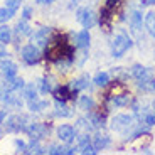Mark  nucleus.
I'll list each match as a JSON object with an SVG mask.
<instances>
[{
    "label": "nucleus",
    "instance_id": "nucleus-1",
    "mask_svg": "<svg viewBox=\"0 0 155 155\" xmlns=\"http://www.w3.org/2000/svg\"><path fill=\"white\" fill-rule=\"evenodd\" d=\"M137 123H138V120L133 113H116L110 120V128L115 133H120L123 137V140H127L128 135L133 132Z\"/></svg>",
    "mask_w": 155,
    "mask_h": 155
},
{
    "label": "nucleus",
    "instance_id": "nucleus-2",
    "mask_svg": "<svg viewBox=\"0 0 155 155\" xmlns=\"http://www.w3.org/2000/svg\"><path fill=\"white\" fill-rule=\"evenodd\" d=\"M133 37L128 35L127 32H118L116 35H113L111 42H110V54L115 59H121L128 51L133 47Z\"/></svg>",
    "mask_w": 155,
    "mask_h": 155
},
{
    "label": "nucleus",
    "instance_id": "nucleus-3",
    "mask_svg": "<svg viewBox=\"0 0 155 155\" xmlns=\"http://www.w3.org/2000/svg\"><path fill=\"white\" fill-rule=\"evenodd\" d=\"M128 24H130V32L137 41H143V27H145V15L142 8H133L128 17Z\"/></svg>",
    "mask_w": 155,
    "mask_h": 155
},
{
    "label": "nucleus",
    "instance_id": "nucleus-4",
    "mask_svg": "<svg viewBox=\"0 0 155 155\" xmlns=\"http://www.w3.org/2000/svg\"><path fill=\"white\" fill-rule=\"evenodd\" d=\"M76 20L83 25V29H93L98 25V14L91 7H79L76 8Z\"/></svg>",
    "mask_w": 155,
    "mask_h": 155
},
{
    "label": "nucleus",
    "instance_id": "nucleus-5",
    "mask_svg": "<svg viewBox=\"0 0 155 155\" xmlns=\"http://www.w3.org/2000/svg\"><path fill=\"white\" fill-rule=\"evenodd\" d=\"M31 118L25 115H20V113H15V115H10L7 118V123H5V132L8 133H20L25 132L27 125L31 123Z\"/></svg>",
    "mask_w": 155,
    "mask_h": 155
},
{
    "label": "nucleus",
    "instance_id": "nucleus-6",
    "mask_svg": "<svg viewBox=\"0 0 155 155\" xmlns=\"http://www.w3.org/2000/svg\"><path fill=\"white\" fill-rule=\"evenodd\" d=\"M31 138L35 140H44L51 133V123H39V121H31L25 128V132Z\"/></svg>",
    "mask_w": 155,
    "mask_h": 155
},
{
    "label": "nucleus",
    "instance_id": "nucleus-7",
    "mask_svg": "<svg viewBox=\"0 0 155 155\" xmlns=\"http://www.w3.org/2000/svg\"><path fill=\"white\" fill-rule=\"evenodd\" d=\"M20 58L25 64L29 66H34V64H39L41 59H42V54H41V51L35 44H27V46H24L22 51H20Z\"/></svg>",
    "mask_w": 155,
    "mask_h": 155
},
{
    "label": "nucleus",
    "instance_id": "nucleus-8",
    "mask_svg": "<svg viewBox=\"0 0 155 155\" xmlns=\"http://www.w3.org/2000/svg\"><path fill=\"white\" fill-rule=\"evenodd\" d=\"M51 94L54 96V100L74 101V100H78V96H79V91L73 89V88H71V84H58Z\"/></svg>",
    "mask_w": 155,
    "mask_h": 155
},
{
    "label": "nucleus",
    "instance_id": "nucleus-9",
    "mask_svg": "<svg viewBox=\"0 0 155 155\" xmlns=\"http://www.w3.org/2000/svg\"><path fill=\"white\" fill-rule=\"evenodd\" d=\"M56 135H58V138L61 140L62 143L71 145L78 137V128L73 127V125H68V123L59 125V127L56 128Z\"/></svg>",
    "mask_w": 155,
    "mask_h": 155
},
{
    "label": "nucleus",
    "instance_id": "nucleus-10",
    "mask_svg": "<svg viewBox=\"0 0 155 155\" xmlns=\"http://www.w3.org/2000/svg\"><path fill=\"white\" fill-rule=\"evenodd\" d=\"M52 27H41V29H37L35 32H32L31 34V41H32V44H35V46L41 49V47H46L47 46V42H49V39H51V34H52Z\"/></svg>",
    "mask_w": 155,
    "mask_h": 155
},
{
    "label": "nucleus",
    "instance_id": "nucleus-11",
    "mask_svg": "<svg viewBox=\"0 0 155 155\" xmlns=\"http://www.w3.org/2000/svg\"><path fill=\"white\" fill-rule=\"evenodd\" d=\"M153 76V69L147 68L140 62H135L132 68H130V78H133L135 81H142V79H147V78Z\"/></svg>",
    "mask_w": 155,
    "mask_h": 155
},
{
    "label": "nucleus",
    "instance_id": "nucleus-12",
    "mask_svg": "<svg viewBox=\"0 0 155 155\" xmlns=\"http://www.w3.org/2000/svg\"><path fill=\"white\" fill-rule=\"evenodd\" d=\"M91 143H93L94 150L100 153L101 150H106V148L111 145V138H110V135H106V133H103V132H100V130H96V133L91 137Z\"/></svg>",
    "mask_w": 155,
    "mask_h": 155
},
{
    "label": "nucleus",
    "instance_id": "nucleus-13",
    "mask_svg": "<svg viewBox=\"0 0 155 155\" xmlns=\"http://www.w3.org/2000/svg\"><path fill=\"white\" fill-rule=\"evenodd\" d=\"M58 79H56L54 76H51V74H47V76H44L42 79H39L37 81V86H39V93L42 94H47V93H52L54 91V88L58 86Z\"/></svg>",
    "mask_w": 155,
    "mask_h": 155
},
{
    "label": "nucleus",
    "instance_id": "nucleus-14",
    "mask_svg": "<svg viewBox=\"0 0 155 155\" xmlns=\"http://www.w3.org/2000/svg\"><path fill=\"white\" fill-rule=\"evenodd\" d=\"M54 115L58 118H73L74 110L71 106H68V101L54 100Z\"/></svg>",
    "mask_w": 155,
    "mask_h": 155
},
{
    "label": "nucleus",
    "instance_id": "nucleus-15",
    "mask_svg": "<svg viewBox=\"0 0 155 155\" xmlns=\"http://www.w3.org/2000/svg\"><path fill=\"white\" fill-rule=\"evenodd\" d=\"M74 46H76V49H89V46H91V34H89L88 29H83V31L74 34Z\"/></svg>",
    "mask_w": 155,
    "mask_h": 155
},
{
    "label": "nucleus",
    "instance_id": "nucleus-16",
    "mask_svg": "<svg viewBox=\"0 0 155 155\" xmlns=\"http://www.w3.org/2000/svg\"><path fill=\"white\" fill-rule=\"evenodd\" d=\"M69 84H71V88H73V89H76V91H79V93H81V91H84V89L91 88L93 79L89 78V74H81V76L74 78Z\"/></svg>",
    "mask_w": 155,
    "mask_h": 155
},
{
    "label": "nucleus",
    "instance_id": "nucleus-17",
    "mask_svg": "<svg viewBox=\"0 0 155 155\" xmlns=\"http://www.w3.org/2000/svg\"><path fill=\"white\" fill-rule=\"evenodd\" d=\"M17 71H19V66H17L14 61H10V59H2L0 61V73H2V76L7 79V78H14L17 76Z\"/></svg>",
    "mask_w": 155,
    "mask_h": 155
},
{
    "label": "nucleus",
    "instance_id": "nucleus-18",
    "mask_svg": "<svg viewBox=\"0 0 155 155\" xmlns=\"http://www.w3.org/2000/svg\"><path fill=\"white\" fill-rule=\"evenodd\" d=\"M76 106L81 111H89V110L96 108V101H94V98L91 96V94H79L76 100Z\"/></svg>",
    "mask_w": 155,
    "mask_h": 155
},
{
    "label": "nucleus",
    "instance_id": "nucleus-19",
    "mask_svg": "<svg viewBox=\"0 0 155 155\" xmlns=\"http://www.w3.org/2000/svg\"><path fill=\"white\" fill-rule=\"evenodd\" d=\"M2 84H4V88L7 89V91H20V89L25 86V81L19 76H14V78H7Z\"/></svg>",
    "mask_w": 155,
    "mask_h": 155
},
{
    "label": "nucleus",
    "instance_id": "nucleus-20",
    "mask_svg": "<svg viewBox=\"0 0 155 155\" xmlns=\"http://www.w3.org/2000/svg\"><path fill=\"white\" fill-rule=\"evenodd\" d=\"M137 88L143 94H155V76H150L147 79L137 81Z\"/></svg>",
    "mask_w": 155,
    "mask_h": 155
},
{
    "label": "nucleus",
    "instance_id": "nucleus-21",
    "mask_svg": "<svg viewBox=\"0 0 155 155\" xmlns=\"http://www.w3.org/2000/svg\"><path fill=\"white\" fill-rule=\"evenodd\" d=\"M14 32H15L17 37H25V35H31L32 34V27H31V24H29V20L20 19L19 22H17Z\"/></svg>",
    "mask_w": 155,
    "mask_h": 155
},
{
    "label": "nucleus",
    "instance_id": "nucleus-22",
    "mask_svg": "<svg viewBox=\"0 0 155 155\" xmlns=\"http://www.w3.org/2000/svg\"><path fill=\"white\" fill-rule=\"evenodd\" d=\"M145 31L152 39H155V10H148L145 14Z\"/></svg>",
    "mask_w": 155,
    "mask_h": 155
},
{
    "label": "nucleus",
    "instance_id": "nucleus-23",
    "mask_svg": "<svg viewBox=\"0 0 155 155\" xmlns=\"http://www.w3.org/2000/svg\"><path fill=\"white\" fill-rule=\"evenodd\" d=\"M22 96L25 98L27 101H31V100H35V98H39V86H37V83H29V84H25L22 88Z\"/></svg>",
    "mask_w": 155,
    "mask_h": 155
},
{
    "label": "nucleus",
    "instance_id": "nucleus-24",
    "mask_svg": "<svg viewBox=\"0 0 155 155\" xmlns=\"http://www.w3.org/2000/svg\"><path fill=\"white\" fill-rule=\"evenodd\" d=\"M110 81H111V74L106 73V71H100V73H96L93 78V84L98 86V88H105Z\"/></svg>",
    "mask_w": 155,
    "mask_h": 155
},
{
    "label": "nucleus",
    "instance_id": "nucleus-25",
    "mask_svg": "<svg viewBox=\"0 0 155 155\" xmlns=\"http://www.w3.org/2000/svg\"><path fill=\"white\" fill-rule=\"evenodd\" d=\"M47 106H49V103H47L46 100H39V98L27 101V108L31 110L32 113H39V111H42V110H46V108H47Z\"/></svg>",
    "mask_w": 155,
    "mask_h": 155
},
{
    "label": "nucleus",
    "instance_id": "nucleus-26",
    "mask_svg": "<svg viewBox=\"0 0 155 155\" xmlns=\"http://www.w3.org/2000/svg\"><path fill=\"white\" fill-rule=\"evenodd\" d=\"M0 42L5 44V46L12 42V29L8 25H5V24L0 27Z\"/></svg>",
    "mask_w": 155,
    "mask_h": 155
},
{
    "label": "nucleus",
    "instance_id": "nucleus-27",
    "mask_svg": "<svg viewBox=\"0 0 155 155\" xmlns=\"http://www.w3.org/2000/svg\"><path fill=\"white\" fill-rule=\"evenodd\" d=\"M76 128H81V130H84V132H94V128H93V125L89 123V120L86 118V116H81V118H78L76 120V125H74Z\"/></svg>",
    "mask_w": 155,
    "mask_h": 155
},
{
    "label": "nucleus",
    "instance_id": "nucleus-28",
    "mask_svg": "<svg viewBox=\"0 0 155 155\" xmlns=\"http://www.w3.org/2000/svg\"><path fill=\"white\" fill-rule=\"evenodd\" d=\"M41 140L31 138V143H29V153H46V148L39 143Z\"/></svg>",
    "mask_w": 155,
    "mask_h": 155
},
{
    "label": "nucleus",
    "instance_id": "nucleus-29",
    "mask_svg": "<svg viewBox=\"0 0 155 155\" xmlns=\"http://www.w3.org/2000/svg\"><path fill=\"white\" fill-rule=\"evenodd\" d=\"M14 15H15V12L14 10H10V8H7V7H2L0 8V24L8 22Z\"/></svg>",
    "mask_w": 155,
    "mask_h": 155
},
{
    "label": "nucleus",
    "instance_id": "nucleus-30",
    "mask_svg": "<svg viewBox=\"0 0 155 155\" xmlns=\"http://www.w3.org/2000/svg\"><path fill=\"white\" fill-rule=\"evenodd\" d=\"M14 145H15V152L17 153H29V145L20 138L14 140Z\"/></svg>",
    "mask_w": 155,
    "mask_h": 155
},
{
    "label": "nucleus",
    "instance_id": "nucleus-31",
    "mask_svg": "<svg viewBox=\"0 0 155 155\" xmlns=\"http://www.w3.org/2000/svg\"><path fill=\"white\" fill-rule=\"evenodd\" d=\"M78 152L79 153H83V155H96L98 152L94 150V147H93V143L89 142V143H84V145H81V147H78Z\"/></svg>",
    "mask_w": 155,
    "mask_h": 155
},
{
    "label": "nucleus",
    "instance_id": "nucleus-32",
    "mask_svg": "<svg viewBox=\"0 0 155 155\" xmlns=\"http://www.w3.org/2000/svg\"><path fill=\"white\" fill-rule=\"evenodd\" d=\"M20 5H22V0H5V7L10 8V10H14V12L19 10Z\"/></svg>",
    "mask_w": 155,
    "mask_h": 155
},
{
    "label": "nucleus",
    "instance_id": "nucleus-33",
    "mask_svg": "<svg viewBox=\"0 0 155 155\" xmlns=\"http://www.w3.org/2000/svg\"><path fill=\"white\" fill-rule=\"evenodd\" d=\"M20 15H22V19H25V20H29V19H32V15H34V8L32 7H24L22 8V14H20Z\"/></svg>",
    "mask_w": 155,
    "mask_h": 155
},
{
    "label": "nucleus",
    "instance_id": "nucleus-34",
    "mask_svg": "<svg viewBox=\"0 0 155 155\" xmlns=\"http://www.w3.org/2000/svg\"><path fill=\"white\" fill-rule=\"evenodd\" d=\"M7 49H5V44H2L0 42V61H2V59H5L7 58Z\"/></svg>",
    "mask_w": 155,
    "mask_h": 155
},
{
    "label": "nucleus",
    "instance_id": "nucleus-35",
    "mask_svg": "<svg viewBox=\"0 0 155 155\" xmlns=\"http://www.w3.org/2000/svg\"><path fill=\"white\" fill-rule=\"evenodd\" d=\"M147 5H155V0H142V7H147Z\"/></svg>",
    "mask_w": 155,
    "mask_h": 155
},
{
    "label": "nucleus",
    "instance_id": "nucleus-36",
    "mask_svg": "<svg viewBox=\"0 0 155 155\" xmlns=\"http://www.w3.org/2000/svg\"><path fill=\"white\" fill-rule=\"evenodd\" d=\"M5 116H7V113H5L4 110H0V123H4V120H5Z\"/></svg>",
    "mask_w": 155,
    "mask_h": 155
},
{
    "label": "nucleus",
    "instance_id": "nucleus-37",
    "mask_svg": "<svg viewBox=\"0 0 155 155\" xmlns=\"http://www.w3.org/2000/svg\"><path fill=\"white\" fill-rule=\"evenodd\" d=\"M37 4H41V5H47V0H35Z\"/></svg>",
    "mask_w": 155,
    "mask_h": 155
},
{
    "label": "nucleus",
    "instance_id": "nucleus-38",
    "mask_svg": "<svg viewBox=\"0 0 155 155\" xmlns=\"http://www.w3.org/2000/svg\"><path fill=\"white\" fill-rule=\"evenodd\" d=\"M150 106H152V111H155V100L150 103Z\"/></svg>",
    "mask_w": 155,
    "mask_h": 155
},
{
    "label": "nucleus",
    "instance_id": "nucleus-39",
    "mask_svg": "<svg viewBox=\"0 0 155 155\" xmlns=\"http://www.w3.org/2000/svg\"><path fill=\"white\" fill-rule=\"evenodd\" d=\"M52 2H56V0H47V4H52Z\"/></svg>",
    "mask_w": 155,
    "mask_h": 155
},
{
    "label": "nucleus",
    "instance_id": "nucleus-40",
    "mask_svg": "<svg viewBox=\"0 0 155 155\" xmlns=\"http://www.w3.org/2000/svg\"><path fill=\"white\" fill-rule=\"evenodd\" d=\"M2 135H4V132H2V130H0V140H2Z\"/></svg>",
    "mask_w": 155,
    "mask_h": 155
},
{
    "label": "nucleus",
    "instance_id": "nucleus-41",
    "mask_svg": "<svg viewBox=\"0 0 155 155\" xmlns=\"http://www.w3.org/2000/svg\"><path fill=\"white\" fill-rule=\"evenodd\" d=\"M78 2H79V0H78Z\"/></svg>",
    "mask_w": 155,
    "mask_h": 155
}]
</instances>
